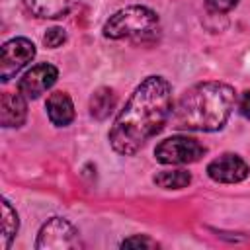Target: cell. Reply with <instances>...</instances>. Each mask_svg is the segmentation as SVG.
<instances>
[{"label":"cell","mask_w":250,"mask_h":250,"mask_svg":"<svg viewBox=\"0 0 250 250\" xmlns=\"http://www.w3.org/2000/svg\"><path fill=\"white\" fill-rule=\"evenodd\" d=\"M172 88L162 76H146L109 129V145L121 156L135 154L172 117Z\"/></svg>","instance_id":"obj_1"},{"label":"cell","mask_w":250,"mask_h":250,"mask_svg":"<svg viewBox=\"0 0 250 250\" xmlns=\"http://www.w3.org/2000/svg\"><path fill=\"white\" fill-rule=\"evenodd\" d=\"M236 104V92L225 82H201L191 86L178 100L172 115L180 129L217 131L221 129Z\"/></svg>","instance_id":"obj_2"},{"label":"cell","mask_w":250,"mask_h":250,"mask_svg":"<svg viewBox=\"0 0 250 250\" xmlns=\"http://www.w3.org/2000/svg\"><path fill=\"white\" fill-rule=\"evenodd\" d=\"M158 29V16L146 6H127L104 23V35L109 39H125V37H146Z\"/></svg>","instance_id":"obj_3"},{"label":"cell","mask_w":250,"mask_h":250,"mask_svg":"<svg viewBox=\"0 0 250 250\" xmlns=\"http://www.w3.org/2000/svg\"><path fill=\"white\" fill-rule=\"evenodd\" d=\"M205 154V146L191 137L176 135L168 137L154 148V158L160 164H191Z\"/></svg>","instance_id":"obj_4"},{"label":"cell","mask_w":250,"mask_h":250,"mask_svg":"<svg viewBox=\"0 0 250 250\" xmlns=\"http://www.w3.org/2000/svg\"><path fill=\"white\" fill-rule=\"evenodd\" d=\"M78 246H80L78 230L72 227V223H68L62 217L49 219L41 227L35 242L37 250H70Z\"/></svg>","instance_id":"obj_5"},{"label":"cell","mask_w":250,"mask_h":250,"mask_svg":"<svg viewBox=\"0 0 250 250\" xmlns=\"http://www.w3.org/2000/svg\"><path fill=\"white\" fill-rule=\"evenodd\" d=\"M35 57V45L27 37H14L2 45L0 57V80L8 82Z\"/></svg>","instance_id":"obj_6"},{"label":"cell","mask_w":250,"mask_h":250,"mask_svg":"<svg viewBox=\"0 0 250 250\" xmlns=\"http://www.w3.org/2000/svg\"><path fill=\"white\" fill-rule=\"evenodd\" d=\"M59 78V70L57 66L49 64V62H39L35 66H31L18 82V90L27 98V100H35L41 94H45Z\"/></svg>","instance_id":"obj_7"},{"label":"cell","mask_w":250,"mask_h":250,"mask_svg":"<svg viewBox=\"0 0 250 250\" xmlns=\"http://www.w3.org/2000/svg\"><path fill=\"white\" fill-rule=\"evenodd\" d=\"M248 172H250L248 164L238 154H232V152L221 154L219 158L211 160L209 166H207L209 178L215 180V182H221V184H236V182H242L248 176Z\"/></svg>","instance_id":"obj_8"},{"label":"cell","mask_w":250,"mask_h":250,"mask_svg":"<svg viewBox=\"0 0 250 250\" xmlns=\"http://www.w3.org/2000/svg\"><path fill=\"white\" fill-rule=\"evenodd\" d=\"M27 117V98L18 92H4L0 100L2 127H21Z\"/></svg>","instance_id":"obj_9"},{"label":"cell","mask_w":250,"mask_h":250,"mask_svg":"<svg viewBox=\"0 0 250 250\" xmlns=\"http://www.w3.org/2000/svg\"><path fill=\"white\" fill-rule=\"evenodd\" d=\"M45 107L51 123L57 127H66L74 119V104L66 92H53L47 98Z\"/></svg>","instance_id":"obj_10"},{"label":"cell","mask_w":250,"mask_h":250,"mask_svg":"<svg viewBox=\"0 0 250 250\" xmlns=\"http://www.w3.org/2000/svg\"><path fill=\"white\" fill-rule=\"evenodd\" d=\"M78 0H23L27 12L41 20H55L68 14Z\"/></svg>","instance_id":"obj_11"},{"label":"cell","mask_w":250,"mask_h":250,"mask_svg":"<svg viewBox=\"0 0 250 250\" xmlns=\"http://www.w3.org/2000/svg\"><path fill=\"white\" fill-rule=\"evenodd\" d=\"M115 94L109 88H98L90 98V113L96 119H105L115 107Z\"/></svg>","instance_id":"obj_12"},{"label":"cell","mask_w":250,"mask_h":250,"mask_svg":"<svg viewBox=\"0 0 250 250\" xmlns=\"http://www.w3.org/2000/svg\"><path fill=\"white\" fill-rule=\"evenodd\" d=\"M152 182L164 189H182L188 188L191 182V174L186 170H162L154 174Z\"/></svg>","instance_id":"obj_13"},{"label":"cell","mask_w":250,"mask_h":250,"mask_svg":"<svg viewBox=\"0 0 250 250\" xmlns=\"http://www.w3.org/2000/svg\"><path fill=\"white\" fill-rule=\"evenodd\" d=\"M18 227H20V221H18L16 209L6 199H2V248L4 250L10 248V242L16 236Z\"/></svg>","instance_id":"obj_14"},{"label":"cell","mask_w":250,"mask_h":250,"mask_svg":"<svg viewBox=\"0 0 250 250\" xmlns=\"http://www.w3.org/2000/svg\"><path fill=\"white\" fill-rule=\"evenodd\" d=\"M66 41V31L62 27H51L47 29V33L43 35V45L49 49H57Z\"/></svg>","instance_id":"obj_15"},{"label":"cell","mask_w":250,"mask_h":250,"mask_svg":"<svg viewBox=\"0 0 250 250\" xmlns=\"http://www.w3.org/2000/svg\"><path fill=\"white\" fill-rule=\"evenodd\" d=\"M121 248H156V242L145 234H135L121 242Z\"/></svg>","instance_id":"obj_16"},{"label":"cell","mask_w":250,"mask_h":250,"mask_svg":"<svg viewBox=\"0 0 250 250\" xmlns=\"http://www.w3.org/2000/svg\"><path fill=\"white\" fill-rule=\"evenodd\" d=\"M238 4V0H207V8L215 14H223V12H229L232 10L234 6Z\"/></svg>","instance_id":"obj_17"},{"label":"cell","mask_w":250,"mask_h":250,"mask_svg":"<svg viewBox=\"0 0 250 250\" xmlns=\"http://www.w3.org/2000/svg\"><path fill=\"white\" fill-rule=\"evenodd\" d=\"M238 111H240L242 117L250 119V90L240 94V98H238Z\"/></svg>","instance_id":"obj_18"}]
</instances>
